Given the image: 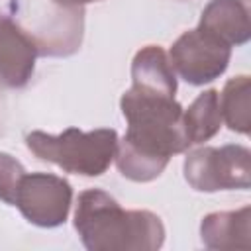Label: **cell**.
Returning <instances> with one entry per match:
<instances>
[{"label":"cell","instance_id":"5b68a950","mask_svg":"<svg viewBox=\"0 0 251 251\" xmlns=\"http://www.w3.org/2000/svg\"><path fill=\"white\" fill-rule=\"evenodd\" d=\"M231 47L216 35L196 27L184 31L169 51L173 71L188 84L200 86L222 76L229 65Z\"/></svg>","mask_w":251,"mask_h":251},{"label":"cell","instance_id":"5bb4252c","mask_svg":"<svg viewBox=\"0 0 251 251\" xmlns=\"http://www.w3.org/2000/svg\"><path fill=\"white\" fill-rule=\"evenodd\" d=\"M53 2L59 4V6L73 8V6H84V4H90V2H98V0H53Z\"/></svg>","mask_w":251,"mask_h":251},{"label":"cell","instance_id":"8992f818","mask_svg":"<svg viewBox=\"0 0 251 251\" xmlns=\"http://www.w3.org/2000/svg\"><path fill=\"white\" fill-rule=\"evenodd\" d=\"M71 184L51 173H25L20 180L14 206L22 216L39 227H57L65 224L71 212Z\"/></svg>","mask_w":251,"mask_h":251},{"label":"cell","instance_id":"4fadbf2b","mask_svg":"<svg viewBox=\"0 0 251 251\" xmlns=\"http://www.w3.org/2000/svg\"><path fill=\"white\" fill-rule=\"evenodd\" d=\"M24 175H25L24 165L16 157L0 151V200L2 202L14 206L16 192Z\"/></svg>","mask_w":251,"mask_h":251},{"label":"cell","instance_id":"277c9868","mask_svg":"<svg viewBox=\"0 0 251 251\" xmlns=\"http://www.w3.org/2000/svg\"><path fill=\"white\" fill-rule=\"evenodd\" d=\"M186 182L198 192H216L251 186V151L243 145L200 147L186 155Z\"/></svg>","mask_w":251,"mask_h":251},{"label":"cell","instance_id":"7a4b0ae2","mask_svg":"<svg viewBox=\"0 0 251 251\" xmlns=\"http://www.w3.org/2000/svg\"><path fill=\"white\" fill-rule=\"evenodd\" d=\"M75 229L88 251H155L165 241V226L157 214L124 210L98 188L78 194Z\"/></svg>","mask_w":251,"mask_h":251},{"label":"cell","instance_id":"3957f363","mask_svg":"<svg viewBox=\"0 0 251 251\" xmlns=\"http://www.w3.org/2000/svg\"><path fill=\"white\" fill-rule=\"evenodd\" d=\"M25 145L37 159L53 163L65 173L100 176L108 171L116 157L118 133L108 127L92 131L67 127L59 135L31 131L25 135Z\"/></svg>","mask_w":251,"mask_h":251},{"label":"cell","instance_id":"ba28073f","mask_svg":"<svg viewBox=\"0 0 251 251\" xmlns=\"http://www.w3.org/2000/svg\"><path fill=\"white\" fill-rule=\"evenodd\" d=\"M251 0H212L200 14L198 27L216 35L229 47L251 37Z\"/></svg>","mask_w":251,"mask_h":251},{"label":"cell","instance_id":"30bf717a","mask_svg":"<svg viewBox=\"0 0 251 251\" xmlns=\"http://www.w3.org/2000/svg\"><path fill=\"white\" fill-rule=\"evenodd\" d=\"M131 80L133 88L171 96L176 94V75L169 63L167 53L159 45L141 47L131 61Z\"/></svg>","mask_w":251,"mask_h":251},{"label":"cell","instance_id":"9c48e42d","mask_svg":"<svg viewBox=\"0 0 251 251\" xmlns=\"http://www.w3.org/2000/svg\"><path fill=\"white\" fill-rule=\"evenodd\" d=\"M200 237L208 249H249L251 245V208L243 206L229 212H212L200 224Z\"/></svg>","mask_w":251,"mask_h":251},{"label":"cell","instance_id":"6da1fadb","mask_svg":"<svg viewBox=\"0 0 251 251\" xmlns=\"http://www.w3.org/2000/svg\"><path fill=\"white\" fill-rule=\"evenodd\" d=\"M127 131L116 147L118 171L133 182L157 178L169 159L190 147L184 131V108L171 96L129 88L120 100Z\"/></svg>","mask_w":251,"mask_h":251},{"label":"cell","instance_id":"52a82bcc","mask_svg":"<svg viewBox=\"0 0 251 251\" xmlns=\"http://www.w3.org/2000/svg\"><path fill=\"white\" fill-rule=\"evenodd\" d=\"M39 51L33 37L12 18L0 16V82L22 88L29 82Z\"/></svg>","mask_w":251,"mask_h":251},{"label":"cell","instance_id":"8fae6325","mask_svg":"<svg viewBox=\"0 0 251 251\" xmlns=\"http://www.w3.org/2000/svg\"><path fill=\"white\" fill-rule=\"evenodd\" d=\"M184 131L190 145L204 143L212 139L222 127L220 112V94L216 88L204 90L194 98V102L182 112Z\"/></svg>","mask_w":251,"mask_h":251},{"label":"cell","instance_id":"7c38bea8","mask_svg":"<svg viewBox=\"0 0 251 251\" xmlns=\"http://www.w3.org/2000/svg\"><path fill=\"white\" fill-rule=\"evenodd\" d=\"M251 78L247 75L233 76L226 82L220 98L222 120L231 131L247 135L251 129Z\"/></svg>","mask_w":251,"mask_h":251}]
</instances>
